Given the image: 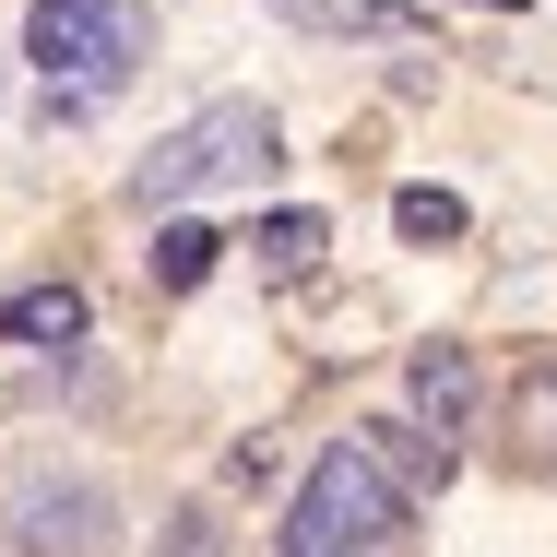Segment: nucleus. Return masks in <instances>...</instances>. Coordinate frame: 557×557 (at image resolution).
Here are the masks:
<instances>
[{
	"label": "nucleus",
	"mask_w": 557,
	"mask_h": 557,
	"mask_svg": "<svg viewBox=\"0 0 557 557\" xmlns=\"http://www.w3.org/2000/svg\"><path fill=\"white\" fill-rule=\"evenodd\" d=\"M404 510H416V498H404V486H392L356 440H333L321 462H309L297 510H285V557H392Z\"/></svg>",
	"instance_id": "1"
},
{
	"label": "nucleus",
	"mask_w": 557,
	"mask_h": 557,
	"mask_svg": "<svg viewBox=\"0 0 557 557\" xmlns=\"http://www.w3.org/2000/svg\"><path fill=\"white\" fill-rule=\"evenodd\" d=\"M261 166H273V108L225 96V108L178 119V131L131 166V190H143V202H190V190H237V178H261Z\"/></svg>",
	"instance_id": "2"
},
{
	"label": "nucleus",
	"mask_w": 557,
	"mask_h": 557,
	"mask_svg": "<svg viewBox=\"0 0 557 557\" xmlns=\"http://www.w3.org/2000/svg\"><path fill=\"white\" fill-rule=\"evenodd\" d=\"M24 48L48 60V84H72V96H108L119 72L154 48V24H143V0H36Z\"/></svg>",
	"instance_id": "3"
},
{
	"label": "nucleus",
	"mask_w": 557,
	"mask_h": 557,
	"mask_svg": "<svg viewBox=\"0 0 557 557\" xmlns=\"http://www.w3.org/2000/svg\"><path fill=\"white\" fill-rule=\"evenodd\" d=\"M96 522H108V498H84V486H24L12 498V546H36V557H84Z\"/></svg>",
	"instance_id": "4"
},
{
	"label": "nucleus",
	"mask_w": 557,
	"mask_h": 557,
	"mask_svg": "<svg viewBox=\"0 0 557 557\" xmlns=\"http://www.w3.org/2000/svg\"><path fill=\"white\" fill-rule=\"evenodd\" d=\"M404 404H416V416L450 440V428L474 416V356H462V344H416V368H404Z\"/></svg>",
	"instance_id": "5"
},
{
	"label": "nucleus",
	"mask_w": 557,
	"mask_h": 557,
	"mask_svg": "<svg viewBox=\"0 0 557 557\" xmlns=\"http://www.w3.org/2000/svg\"><path fill=\"white\" fill-rule=\"evenodd\" d=\"M356 450H368L404 498H440L450 486V440H428V428H392V416H380V428H356Z\"/></svg>",
	"instance_id": "6"
},
{
	"label": "nucleus",
	"mask_w": 557,
	"mask_h": 557,
	"mask_svg": "<svg viewBox=\"0 0 557 557\" xmlns=\"http://www.w3.org/2000/svg\"><path fill=\"white\" fill-rule=\"evenodd\" d=\"M0 344H84V285H24V297H0Z\"/></svg>",
	"instance_id": "7"
},
{
	"label": "nucleus",
	"mask_w": 557,
	"mask_h": 557,
	"mask_svg": "<svg viewBox=\"0 0 557 557\" xmlns=\"http://www.w3.org/2000/svg\"><path fill=\"white\" fill-rule=\"evenodd\" d=\"M510 450L557 474V368H522V392H510Z\"/></svg>",
	"instance_id": "8"
},
{
	"label": "nucleus",
	"mask_w": 557,
	"mask_h": 557,
	"mask_svg": "<svg viewBox=\"0 0 557 557\" xmlns=\"http://www.w3.org/2000/svg\"><path fill=\"white\" fill-rule=\"evenodd\" d=\"M249 249H261L273 273H309V261L333 249V225H321V214H261V237H249Z\"/></svg>",
	"instance_id": "9"
},
{
	"label": "nucleus",
	"mask_w": 557,
	"mask_h": 557,
	"mask_svg": "<svg viewBox=\"0 0 557 557\" xmlns=\"http://www.w3.org/2000/svg\"><path fill=\"white\" fill-rule=\"evenodd\" d=\"M392 225H404L416 249H450V237H462V202H450V190H392Z\"/></svg>",
	"instance_id": "10"
},
{
	"label": "nucleus",
	"mask_w": 557,
	"mask_h": 557,
	"mask_svg": "<svg viewBox=\"0 0 557 557\" xmlns=\"http://www.w3.org/2000/svg\"><path fill=\"white\" fill-rule=\"evenodd\" d=\"M214 225H166V237H154V285H202V273H214Z\"/></svg>",
	"instance_id": "11"
},
{
	"label": "nucleus",
	"mask_w": 557,
	"mask_h": 557,
	"mask_svg": "<svg viewBox=\"0 0 557 557\" xmlns=\"http://www.w3.org/2000/svg\"><path fill=\"white\" fill-rule=\"evenodd\" d=\"M154 557H225V522L214 510H178V522H166V546Z\"/></svg>",
	"instance_id": "12"
},
{
	"label": "nucleus",
	"mask_w": 557,
	"mask_h": 557,
	"mask_svg": "<svg viewBox=\"0 0 557 557\" xmlns=\"http://www.w3.org/2000/svg\"><path fill=\"white\" fill-rule=\"evenodd\" d=\"M498 12H510V0H498Z\"/></svg>",
	"instance_id": "13"
}]
</instances>
